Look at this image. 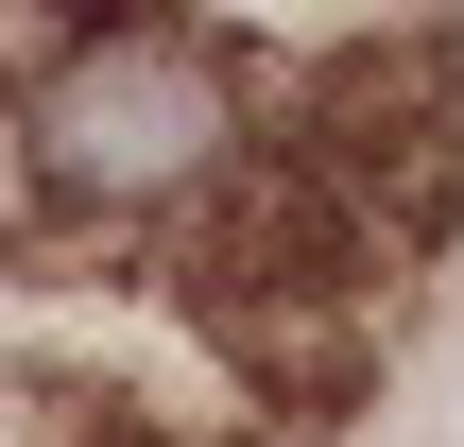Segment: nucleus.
<instances>
[{
    "mask_svg": "<svg viewBox=\"0 0 464 447\" xmlns=\"http://www.w3.org/2000/svg\"><path fill=\"white\" fill-rule=\"evenodd\" d=\"M276 138V86L189 0H0V241H189Z\"/></svg>",
    "mask_w": 464,
    "mask_h": 447,
    "instance_id": "obj_1",
    "label": "nucleus"
},
{
    "mask_svg": "<svg viewBox=\"0 0 464 447\" xmlns=\"http://www.w3.org/2000/svg\"><path fill=\"white\" fill-rule=\"evenodd\" d=\"M0 447H103V431H86L69 396H17V379H0Z\"/></svg>",
    "mask_w": 464,
    "mask_h": 447,
    "instance_id": "obj_2",
    "label": "nucleus"
}]
</instances>
